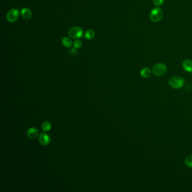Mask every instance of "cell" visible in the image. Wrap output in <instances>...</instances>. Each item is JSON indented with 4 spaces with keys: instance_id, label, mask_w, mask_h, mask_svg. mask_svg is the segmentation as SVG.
I'll return each mask as SVG.
<instances>
[{
    "instance_id": "1",
    "label": "cell",
    "mask_w": 192,
    "mask_h": 192,
    "mask_svg": "<svg viewBox=\"0 0 192 192\" xmlns=\"http://www.w3.org/2000/svg\"><path fill=\"white\" fill-rule=\"evenodd\" d=\"M168 84L173 88L179 89L181 88L184 84V79L180 77L175 76L170 78Z\"/></svg>"
},
{
    "instance_id": "2",
    "label": "cell",
    "mask_w": 192,
    "mask_h": 192,
    "mask_svg": "<svg viewBox=\"0 0 192 192\" xmlns=\"http://www.w3.org/2000/svg\"><path fill=\"white\" fill-rule=\"evenodd\" d=\"M153 73L155 76L160 77L163 76L167 71V67L164 63H158L153 67Z\"/></svg>"
},
{
    "instance_id": "3",
    "label": "cell",
    "mask_w": 192,
    "mask_h": 192,
    "mask_svg": "<svg viewBox=\"0 0 192 192\" xmlns=\"http://www.w3.org/2000/svg\"><path fill=\"white\" fill-rule=\"evenodd\" d=\"M163 17V12L159 8H153L150 14V19L153 22H158L162 19Z\"/></svg>"
},
{
    "instance_id": "4",
    "label": "cell",
    "mask_w": 192,
    "mask_h": 192,
    "mask_svg": "<svg viewBox=\"0 0 192 192\" xmlns=\"http://www.w3.org/2000/svg\"><path fill=\"white\" fill-rule=\"evenodd\" d=\"M84 35L83 29L79 27H74L71 28L68 32V35L72 38L79 39L82 37Z\"/></svg>"
},
{
    "instance_id": "5",
    "label": "cell",
    "mask_w": 192,
    "mask_h": 192,
    "mask_svg": "<svg viewBox=\"0 0 192 192\" xmlns=\"http://www.w3.org/2000/svg\"><path fill=\"white\" fill-rule=\"evenodd\" d=\"M19 11L16 8H12L8 11L6 15V19L10 23H14L18 20L19 16Z\"/></svg>"
},
{
    "instance_id": "6",
    "label": "cell",
    "mask_w": 192,
    "mask_h": 192,
    "mask_svg": "<svg viewBox=\"0 0 192 192\" xmlns=\"http://www.w3.org/2000/svg\"><path fill=\"white\" fill-rule=\"evenodd\" d=\"M39 141L42 145H47L50 143V139L48 135L42 133L39 136Z\"/></svg>"
},
{
    "instance_id": "7",
    "label": "cell",
    "mask_w": 192,
    "mask_h": 192,
    "mask_svg": "<svg viewBox=\"0 0 192 192\" xmlns=\"http://www.w3.org/2000/svg\"><path fill=\"white\" fill-rule=\"evenodd\" d=\"M183 68L185 71L192 72V61L190 59H185L183 62Z\"/></svg>"
},
{
    "instance_id": "8",
    "label": "cell",
    "mask_w": 192,
    "mask_h": 192,
    "mask_svg": "<svg viewBox=\"0 0 192 192\" xmlns=\"http://www.w3.org/2000/svg\"><path fill=\"white\" fill-rule=\"evenodd\" d=\"M21 15L24 18V19H29L32 16V12L29 8H22L21 10Z\"/></svg>"
},
{
    "instance_id": "9",
    "label": "cell",
    "mask_w": 192,
    "mask_h": 192,
    "mask_svg": "<svg viewBox=\"0 0 192 192\" xmlns=\"http://www.w3.org/2000/svg\"><path fill=\"white\" fill-rule=\"evenodd\" d=\"M27 136L30 139H35L38 135V131L35 128H30L27 131Z\"/></svg>"
},
{
    "instance_id": "10",
    "label": "cell",
    "mask_w": 192,
    "mask_h": 192,
    "mask_svg": "<svg viewBox=\"0 0 192 192\" xmlns=\"http://www.w3.org/2000/svg\"><path fill=\"white\" fill-rule=\"evenodd\" d=\"M151 74H152L151 70L150 69V68H147V67L143 68L140 71V75L144 78H149L150 76H151Z\"/></svg>"
},
{
    "instance_id": "11",
    "label": "cell",
    "mask_w": 192,
    "mask_h": 192,
    "mask_svg": "<svg viewBox=\"0 0 192 192\" xmlns=\"http://www.w3.org/2000/svg\"><path fill=\"white\" fill-rule=\"evenodd\" d=\"M61 44L65 48H71L72 46V41L70 38L65 37H64V38H62Z\"/></svg>"
},
{
    "instance_id": "12",
    "label": "cell",
    "mask_w": 192,
    "mask_h": 192,
    "mask_svg": "<svg viewBox=\"0 0 192 192\" xmlns=\"http://www.w3.org/2000/svg\"><path fill=\"white\" fill-rule=\"evenodd\" d=\"M95 36V32L92 29H88L84 34V37L87 40H92Z\"/></svg>"
},
{
    "instance_id": "13",
    "label": "cell",
    "mask_w": 192,
    "mask_h": 192,
    "mask_svg": "<svg viewBox=\"0 0 192 192\" xmlns=\"http://www.w3.org/2000/svg\"><path fill=\"white\" fill-rule=\"evenodd\" d=\"M51 128V125L49 122L45 121L42 124V129L43 131H44L45 132L48 131L49 130H50Z\"/></svg>"
},
{
    "instance_id": "14",
    "label": "cell",
    "mask_w": 192,
    "mask_h": 192,
    "mask_svg": "<svg viewBox=\"0 0 192 192\" xmlns=\"http://www.w3.org/2000/svg\"><path fill=\"white\" fill-rule=\"evenodd\" d=\"M185 164L188 166V167L192 168V154L189 155L187 157L185 161Z\"/></svg>"
},
{
    "instance_id": "15",
    "label": "cell",
    "mask_w": 192,
    "mask_h": 192,
    "mask_svg": "<svg viewBox=\"0 0 192 192\" xmlns=\"http://www.w3.org/2000/svg\"><path fill=\"white\" fill-rule=\"evenodd\" d=\"M73 45L74 48L77 49V48H81V46H82V42H81L80 40H76L74 41Z\"/></svg>"
},
{
    "instance_id": "16",
    "label": "cell",
    "mask_w": 192,
    "mask_h": 192,
    "mask_svg": "<svg viewBox=\"0 0 192 192\" xmlns=\"http://www.w3.org/2000/svg\"><path fill=\"white\" fill-rule=\"evenodd\" d=\"M153 2L156 6H159L164 4V0H153Z\"/></svg>"
},
{
    "instance_id": "17",
    "label": "cell",
    "mask_w": 192,
    "mask_h": 192,
    "mask_svg": "<svg viewBox=\"0 0 192 192\" xmlns=\"http://www.w3.org/2000/svg\"><path fill=\"white\" fill-rule=\"evenodd\" d=\"M69 52H70V54H71V55H75L77 53V48H72L70 50V51H69Z\"/></svg>"
}]
</instances>
